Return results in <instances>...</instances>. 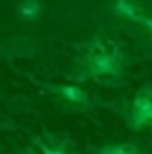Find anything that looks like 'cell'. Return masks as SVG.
I'll use <instances>...</instances> for the list:
<instances>
[{"instance_id": "obj_1", "label": "cell", "mask_w": 152, "mask_h": 154, "mask_svg": "<svg viewBox=\"0 0 152 154\" xmlns=\"http://www.w3.org/2000/svg\"><path fill=\"white\" fill-rule=\"evenodd\" d=\"M20 14H23L25 18L36 16V14H38V2H36V0H25V2L20 5Z\"/></svg>"}]
</instances>
